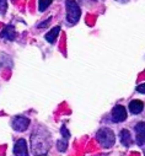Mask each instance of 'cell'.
Returning <instances> with one entry per match:
<instances>
[{
	"label": "cell",
	"mask_w": 145,
	"mask_h": 156,
	"mask_svg": "<svg viewBox=\"0 0 145 156\" xmlns=\"http://www.w3.org/2000/svg\"><path fill=\"white\" fill-rule=\"evenodd\" d=\"M57 146H58V150H59V151L64 152V151L66 150V147H68V139H66V138H63L62 140L58 141Z\"/></svg>",
	"instance_id": "obj_12"
},
{
	"label": "cell",
	"mask_w": 145,
	"mask_h": 156,
	"mask_svg": "<svg viewBox=\"0 0 145 156\" xmlns=\"http://www.w3.org/2000/svg\"><path fill=\"white\" fill-rule=\"evenodd\" d=\"M30 126V119L22 115H17L12 119V128L16 132H25Z\"/></svg>",
	"instance_id": "obj_3"
},
{
	"label": "cell",
	"mask_w": 145,
	"mask_h": 156,
	"mask_svg": "<svg viewBox=\"0 0 145 156\" xmlns=\"http://www.w3.org/2000/svg\"><path fill=\"white\" fill-rule=\"evenodd\" d=\"M6 9H8V3L6 0H0V14H5L6 12Z\"/></svg>",
	"instance_id": "obj_13"
},
{
	"label": "cell",
	"mask_w": 145,
	"mask_h": 156,
	"mask_svg": "<svg viewBox=\"0 0 145 156\" xmlns=\"http://www.w3.org/2000/svg\"><path fill=\"white\" fill-rule=\"evenodd\" d=\"M136 91L140 94H145V84H141L139 86H136Z\"/></svg>",
	"instance_id": "obj_15"
},
{
	"label": "cell",
	"mask_w": 145,
	"mask_h": 156,
	"mask_svg": "<svg viewBox=\"0 0 145 156\" xmlns=\"http://www.w3.org/2000/svg\"><path fill=\"white\" fill-rule=\"evenodd\" d=\"M143 108H144V103L139 100H133L130 103H129V111L133 113V114H139L143 112Z\"/></svg>",
	"instance_id": "obj_8"
},
{
	"label": "cell",
	"mask_w": 145,
	"mask_h": 156,
	"mask_svg": "<svg viewBox=\"0 0 145 156\" xmlns=\"http://www.w3.org/2000/svg\"><path fill=\"white\" fill-rule=\"evenodd\" d=\"M119 138H121V141H122V144H123L124 146H127V147H128V146H130V145H132V135H130L129 130H127V129L121 130Z\"/></svg>",
	"instance_id": "obj_9"
},
{
	"label": "cell",
	"mask_w": 145,
	"mask_h": 156,
	"mask_svg": "<svg viewBox=\"0 0 145 156\" xmlns=\"http://www.w3.org/2000/svg\"><path fill=\"white\" fill-rule=\"evenodd\" d=\"M135 130V141L139 146L145 145V123L140 122L134 127Z\"/></svg>",
	"instance_id": "obj_5"
},
{
	"label": "cell",
	"mask_w": 145,
	"mask_h": 156,
	"mask_svg": "<svg viewBox=\"0 0 145 156\" xmlns=\"http://www.w3.org/2000/svg\"><path fill=\"white\" fill-rule=\"evenodd\" d=\"M59 32H60V26H55V27H53V28L46 34V40H47L49 43H54V41H55V38L58 37Z\"/></svg>",
	"instance_id": "obj_10"
},
{
	"label": "cell",
	"mask_w": 145,
	"mask_h": 156,
	"mask_svg": "<svg viewBox=\"0 0 145 156\" xmlns=\"http://www.w3.org/2000/svg\"><path fill=\"white\" fill-rule=\"evenodd\" d=\"M52 4V0H40L38 2V9L41 12H43L46 9H48Z\"/></svg>",
	"instance_id": "obj_11"
},
{
	"label": "cell",
	"mask_w": 145,
	"mask_h": 156,
	"mask_svg": "<svg viewBox=\"0 0 145 156\" xmlns=\"http://www.w3.org/2000/svg\"><path fill=\"white\" fill-rule=\"evenodd\" d=\"M51 20H52V19L49 17L48 20H46V21H43V22H42V25H38V27H40V28H42V27H46V26H47V25H48V23L51 22Z\"/></svg>",
	"instance_id": "obj_16"
},
{
	"label": "cell",
	"mask_w": 145,
	"mask_h": 156,
	"mask_svg": "<svg viewBox=\"0 0 145 156\" xmlns=\"http://www.w3.org/2000/svg\"><path fill=\"white\" fill-rule=\"evenodd\" d=\"M118 2H121V3H124V2H127V0H118Z\"/></svg>",
	"instance_id": "obj_17"
},
{
	"label": "cell",
	"mask_w": 145,
	"mask_h": 156,
	"mask_svg": "<svg viewBox=\"0 0 145 156\" xmlns=\"http://www.w3.org/2000/svg\"><path fill=\"white\" fill-rule=\"evenodd\" d=\"M66 20L70 25H75L81 16V10L75 0H66Z\"/></svg>",
	"instance_id": "obj_1"
},
{
	"label": "cell",
	"mask_w": 145,
	"mask_h": 156,
	"mask_svg": "<svg viewBox=\"0 0 145 156\" xmlns=\"http://www.w3.org/2000/svg\"><path fill=\"white\" fill-rule=\"evenodd\" d=\"M96 138L98 140V143L101 144V146L108 149V147H112L115 145L116 141V135L115 133L110 129V128H102L97 132Z\"/></svg>",
	"instance_id": "obj_2"
},
{
	"label": "cell",
	"mask_w": 145,
	"mask_h": 156,
	"mask_svg": "<svg viewBox=\"0 0 145 156\" xmlns=\"http://www.w3.org/2000/svg\"><path fill=\"white\" fill-rule=\"evenodd\" d=\"M14 155H19V156H27L28 151H27V143L25 139H19L15 145H14Z\"/></svg>",
	"instance_id": "obj_6"
},
{
	"label": "cell",
	"mask_w": 145,
	"mask_h": 156,
	"mask_svg": "<svg viewBox=\"0 0 145 156\" xmlns=\"http://www.w3.org/2000/svg\"><path fill=\"white\" fill-rule=\"evenodd\" d=\"M112 119L116 123H121L127 119V111L123 106L118 105L112 109Z\"/></svg>",
	"instance_id": "obj_4"
},
{
	"label": "cell",
	"mask_w": 145,
	"mask_h": 156,
	"mask_svg": "<svg viewBox=\"0 0 145 156\" xmlns=\"http://www.w3.org/2000/svg\"><path fill=\"white\" fill-rule=\"evenodd\" d=\"M0 36H2L3 38H5V40H8V41H14L15 40V36H16V32H15L14 26H11V25L5 26L4 30L2 31V33H0Z\"/></svg>",
	"instance_id": "obj_7"
},
{
	"label": "cell",
	"mask_w": 145,
	"mask_h": 156,
	"mask_svg": "<svg viewBox=\"0 0 145 156\" xmlns=\"http://www.w3.org/2000/svg\"><path fill=\"white\" fill-rule=\"evenodd\" d=\"M62 135H63V138H66V139H69V136H70V133H69V130L66 129V127L65 126H62Z\"/></svg>",
	"instance_id": "obj_14"
}]
</instances>
